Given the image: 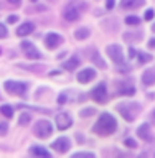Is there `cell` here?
Segmentation results:
<instances>
[{
  "instance_id": "3",
  "label": "cell",
  "mask_w": 155,
  "mask_h": 158,
  "mask_svg": "<svg viewBox=\"0 0 155 158\" xmlns=\"http://www.w3.org/2000/svg\"><path fill=\"white\" fill-rule=\"evenodd\" d=\"M117 110L127 122H132V120H136L137 114L140 112V104H137V102H132V104L121 102V104H117Z\"/></svg>"
},
{
  "instance_id": "6",
  "label": "cell",
  "mask_w": 155,
  "mask_h": 158,
  "mask_svg": "<svg viewBox=\"0 0 155 158\" xmlns=\"http://www.w3.org/2000/svg\"><path fill=\"white\" fill-rule=\"evenodd\" d=\"M22 49L25 51V56L30 58V59H40L41 58V53L38 51V48L35 46L32 41H28V40L22 41Z\"/></svg>"
},
{
  "instance_id": "22",
  "label": "cell",
  "mask_w": 155,
  "mask_h": 158,
  "mask_svg": "<svg viewBox=\"0 0 155 158\" xmlns=\"http://www.w3.org/2000/svg\"><path fill=\"white\" fill-rule=\"evenodd\" d=\"M144 35L139 31V33H126L124 35V40H127V41H140V38Z\"/></svg>"
},
{
  "instance_id": "8",
  "label": "cell",
  "mask_w": 155,
  "mask_h": 158,
  "mask_svg": "<svg viewBox=\"0 0 155 158\" xmlns=\"http://www.w3.org/2000/svg\"><path fill=\"white\" fill-rule=\"evenodd\" d=\"M63 41H64L63 36H61V35H58V33H48L46 36H45V44H46V48H48V49L58 48Z\"/></svg>"
},
{
  "instance_id": "40",
  "label": "cell",
  "mask_w": 155,
  "mask_h": 158,
  "mask_svg": "<svg viewBox=\"0 0 155 158\" xmlns=\"http://www.w3.org/2000/svg\"><path fill=\"white\" fill-rule=\"evenodd\" d=\"M152 30H153V31H155V23H153V25H152Z\"/></svg>"
},
{
  "instance_id": "35",
  "label": "cell",
  "mask_w": 155,
  "mask_h": 158,
  "mask_svg": "<svg viewBox=\"0 0 155 158\" xmlns=\"http://www.w3.org/2000/svg\"><path fill=\"white\" fill-rule=\"evenodd\" d=\"M137 56V51H136V49H134V48H129V58H136Z\"/></svg>"
},
{
  "instance_id": "5",
  "label": "cell",
  "mask_w": 155,
  "mask_h": 158,
  "mask_svg": "<svg viewBox=\"0 0 155 158\" xmlns=\"http://www.w3.org/2000/svg\"><path fill=\"white\" fill-rule=\"evenodd\" d=\"M33 133L38 138H48L53 133V125L48 120H38L33 127Z\"/></svg>"
},
{
  "instance_id": "41",
  "label": "cell",
  "mask_w": 155,
  "mask_h": 158,
  "mask_svg": "<svg viewBox=\"0 0 155 158\" xmlns=\"http://www.w3.org/2000/svg\"><path fill=\"white\" fill-rule=\"evenodd\" d=\"M0 53H2V49H0Z\"/></svg>"
},
{
  "instance_id": "39",
  "label": "cell",
  "mask_w": 155,
  "mask_h": 158,
  "mask_svg": "<svg viewBox=\"0 0 155 158\" xmlns=\"http://www.w3.org/2000/svg\"><path fill=\"white\" fill-rule=\"evenodd\" d=\"M152 118H153V122H155V110L152 112Z\"/></svg>"
},
{
  "instance_id": "16",
  "label": "cell",
  "mask_w": 155,
  "mask_h": 158,
  "mask_svg": "<svg viewBox=\"0 0 155 158\" xmlns=\"http://www.w3.org/2000/svg\"><path fill=\"white\" fill-rule=\"evenodd\" d=\"M89 56H91V61L94 63V64H96V66L97 68H106V61H104V59L101 58V54H99L97 53V49H89Z\"/></svg>"
},
{
  "instance_id": "17",
  "label": "cell",
  "mask_w": 155,
  "mask_h": 158,
  "mask_svg": "<svg viewBox=\"0 0 155 158\" xmlns=\"http://www.w3.org/2000/svg\"><path fill=\"white\" fill-rule=\"evenodd\" d=\"M145 3V0H121V7L126 8V10H134V8H139Z\"/></svg>"
},
{
  "instance_id": "10",
  "label": "cell",
  "mask_w": 155,
  "mask_h": 158,
  "mask_svg": "<svg viewBox=\"0 0 155 158\" xmlns=\"http://www.w3.org/2000/svg\"><path fill=\"white\" fill-rule=\"evenodd\" d=\"M51 147L58 153H66L69 150V147H71V142H69V138H66V137H59V138H56V140L53 142Z\"/></svg>"
},
{
  "instance_id": "36",
  "label": "cell",
  "mask_w": 155,
  "mask_h": 158,
  "mask_svg": "<svg viewBox=\"0 0 155 158\" xmlns=\"http://www.w3.org/2000/svg\"><path fill=\"white\" fill-rule=\"evenodd\" d=\"M17 20H18V17H17V15H10V17L7 18V22H8V23H15Z\"/></svg>"
},
{
  "instance_id": "25",
  "label": "cell",
  "mask_w": 155,
  "mask_h": 158,
  "mask_svg": "<svg viewBox=\"0 0 155 158\" xmlns=\"http://www.w3.org/2000/svg\"><path fill=\"white\" fill-rule=\"evenodd\" d=\"M126 23H127V25H132V27H136V25L140 23V18H139V17H134V15H131V17H127V18H126Z\"/></svg>"
},
{
  "instance_id": "19",
  "label": "cell",
  "mask_w": 155,
  "mask_h": 158,
  "mask_svg": "<svg viewBox=\"0 0 155 158\" xmlns=\"http://www.w3.org/2000/svg\"><path fill=\"white\" fill-rule=\"evenodd\" d=\"M30 153L35 156H43V158H50L51 156V153H50L48 150H45L43 147H32L30 148Z\"/></svg>"
},
{
  "instance_id": "38",
  "label": "cell",
  "mask_w": 155,
  "mask_h": 158,
  "mask_svg": "<svg viewBox=\"0 0 155 158\" xmlns=\"http://www.w3.org/2000/svg\"><path fill=\"white\" fill-rule=\"evenodd\" d=\"M149 48H155V38H152L150 41H149Z\"/></svg>"
},
{
  "instance_id": "15",
  "label": "cell",
  "mask_w": 155,
  "mask_h": 158,
  "mask_svg": "<svg viewBox=\"0 0 155 158\" xmlns=\"http://www.w3.org/2000/svg\"><path fill=\"white\" fill-rule=\"evenodd\" d=\"M63 18L68 20V22H74V20H78V18H79V8H76V7H68V8H64Z\"/></svg>"
},
{
  "instance_id": "29",
  "label": "cell",
  "mask_w": 155,
  "mask_h": 158,
  "mask_svg": "<svg viewBox=\"0 0 155 158\" xmlns=\"http://www.w3.org/2000/svg\"><path fill=\"white\" fill-rule=\"evenodd\" d=\"M126 147L129 148H137V142L134 138H126Z\"/></svg>"
},
{
  "instance_id": "34",
  "label": "cell",
  "mask_w": 155,
  "mask_h": 158,
  "mask_svg": "<svg viewBox=\"0 0 155 158\" xmlns=\"http://www.w3.org/2000/svg\"><path fill=\"white\" fill-rule=\"evenodd\" d=\"M114 5H116V0H106V7H107L109 10H112Z\"/></svg>"
},
{
  "instance_id": "32",
  "label": "cell",
  "mask_w": 155,
  "mask_h": 158,
  "mask_svg": "<svg viewBox=\"0 0 155 158\" xmlns=\"http://www.w3.org/2000/svg\"><path fill=\"white\" fill-rule=\"evenodd\" d=\"M153 15H155V12H153L152 8H149L147 12H145V20H152V18H153Z\"/></svg>"
},
{
  "instance_id": "31",
  "label": "cell",
  "mask_w": 155,
  "mask_h": 158,
  "mask_svg": "<svg viewBox=\"0 0 155 158\" xmlns=\"http://www.w3.org/2000/svg\"><path fill=\"white\" fill-rule=\"evenodd\" d=\"M7 35H8V31H7V27L0 23V38H5Z\"/></svg>"
},
{
  "instance_id": "23",
  "label": "cell",
  "mask_w": 155,
  "mask_h": 158,
  "mask_svg": "<svg viewBox=\"0 0 155 158\" xmlns=\"http://www.w3.org/2000/svg\"><path fill=\"white\" fill-rule=\"evenodd\" d=\"M137 58H139V63H150L152 61V56H150V54H149V53H137Z\"/></svg>"
},
{
  "instance_id": "13",
  "label": "cell",
  "mask_w": 155,
  "mask_h": 158,
  "mask_svg": "<svg viewBox=\"0 0 155 158\" xmlns=\"http://www.w3.org/2000/svg\"><path fill=\"white\" fill-rule=\"evenodd\" d=\"M116 89H117V94H121V96H134L136 94V87H134V84L129 82L127 86H124L122 82H116Z\"/></svg>"
},
{
  "instance_id": "33",
  "label": "cell",
  "mask_w": 155,
  "mask_h": 158,
  "mask_svg": "<svg viewBox=\"0 0 155 158\" xmlns=\"http://www.w3.org/2000/svg\"><path fill=\"white\" fill-rule=\"evenodd\" d=\"M66 94H59V96H58V104H64V102H66Z\"/></svg>"
},
{
  "instance_id": "37",
  "label": "cell",
  "mask_w": 155,
  "mask_h": 158,
  "mask_svg": "<svg viewBox=\"0 0 155 158\" xmlns=\"http://www.w3.org/2000/svg\"><path fill=\"white\" fill-rule=\"evenodd\" d=\"M8 2L12 3L13 7H18V5H20V0H8Z\"/></svg>"
},
{
  "instance_id": "24",
  "label": "cell",
  "mask_w": 155,
  "mask_h": 158,
  "mask_svg": "<svg viewBox=\"0 0 155 158\" xmlns=\"http://www.w3.org/2000/svg\"><path fill=\"white\" fill-rule=\"evenodd\" d=\"M0 112H2L5 117H8V118L13 117V109H12V106H2V107H0Z\"/></svg>"
},
{
  "instance_id": "14",
  "label": "cell",
  "mask_w": 155,
  "mask_h": 158,
  "mask_svg": "<svg viewBox=\"0 0 155 158\" xmlns=\"http://www.w3.org/2000/svg\"><path fill=\"white\" fill-rule=\"evenodd\" d=\"M142 84L144 86H153L155 84V68H149L142 74Z\"/></svg>"
},
{
  "instance_id": "20",
  "label": "cell",
  "mask_w": 155,
  "mask_h": 158,
  "mask_svg": "<svg viewBox=\"0 0 155 158\" xmlns=\"http://www.w3.org/2000/svg\"><path fill=\"white\" fill-rule=\"evenodd\" d=\"M79 63H81V61H79V58L78 56H73L69 61H66V63L63 64V68L66 69V71H74L76 66H79Z\"/></svg>"
},
{
  "instance_id": "7",
  "label": "cell",
  "mask_w": 155,
  "mask_h": 158,
  "mask_svg": "<svg viewBox=\"0 0 155 158\" xmlns=\"http://www.w3.org/2000/svg\"><path fill=\"white\" fill-rule=\"evenodd\" d=\"M91 97H93L96 102H99V104L106 102V101H107V89H106V84H104V82L97 84V86L91 91Z\"/></svg>"
},
{
  "instance_id": "21",
  "label": "cell",
  "mask_w": 155,
  "mask_h": 158,
  "mask_svg": "<svg viewBox=\"0 0 155 158\" xmlns=\"http://www.w3.org/2000/svg\"><path fill=\"white\" fill-rule=\"evenodd\" d=\"M89 35H91V31H89V28L86 27H81V28H78L76 31H74V38L76 40H86Z\"/></svg>"
},
{
  "instance_id": "30",
  "label": "cell",
  "mask_w": 155,
  "mask_h": 158,
  "mask_svg": "<svg viewBox=\"0 0 155 158\" xmlns=\"http://www.w3.org/2000/svg\"><path fill=\"white\" fill-rule=\"evenodd\" d=\"M8 132V125L5 122H0V135H5Z\"/></svg>"
},
{
  "instance_id": "2",
  "label": "cell",
  "mask_w": 155,
  "mask_h": 158,
  "mask_svg": "<svg viewBox=\"0 0 155 158\" xmlns=\"http://www.w3.org/2000/svg\"><path fill=\"white\" fill-rule=\"evenodd\" d=\"M107 54H109V58L117 64L119 71L126 73V71L131 69L126 64V61H124V54H122V46H121V44H109V46H107Z\"/></svg>"
},
{
  "instance_id": "4",
  "label": "cell",
  "mask_w": 155,
  "mask_h": 158,
  "mask_svg": "<svg viewBox=\"0 0 155 158\" xmlns=\"http://www.w3.org/2000/svg\"><path fill=\"white\" fill-rule=\"evenodd\" d=\"M3 87L7 89L8 94H13V96H20L23 97L27 94V84L25 82H20V81H5Z\"/></svg>"
},
{
  "instance_id": "1",
  "label": "cell",
  "mask_w": 155,
  "mask_h": 158,
  "mask_svg": "<svg viewBox=\"0 0 155 158\" xmlns=\"http://www.w3.org/2000/svg\"><path fill=\"white\" fill-rule=\"evenodd\" d=\"M93 130L101 137L112 135V133L117 130V120L111 115V114L104 112V114H101V117H99V120L96 122V125H94Z\"/></svg>"
},
{
  "instance_id": "9",
  "label": "cell",
  "mask_w": 155,
  "mask_h": 158,
  "mask_svg": "<svg viewBox=\"0 0 155 158\" xmlns=\"http://www.w3.org/2000/svg\"><path fill=\"white\" fill-rule=\"evenodd\" d=\"M71 123H73V118L69 114L66 112H61V114H58L56 115V125L59 130H66V128L71 127Z\"/></svg>"
},
{
  "instance_id": "18",
  "label": "cell",
  "mask_w": 155,
  "mask_h": 158,
  "mask_svg": "<svg viewBox=\"0 0 155 158\" xmlns=\"http://www.w3.org/2000/svg\"><path fill=\"white\" fill-rule=\"evenodd\" d=\"M33 30H35V25L32 22H27V23H23L22 27H18L17 35H18V36H27V35L33 33Z\"/></svg>"
},
{
  "instance_id": "27",
  "label": "cell",
  "mask_w": 155,
  "mask_h": 158,
  "mask_svg": "<svg viewBox=\"0 0 155 158\" xmlns=\"http://www.w3.org/2000/svg\"><path fill=\"white\" fill-rule=\"evenodd\" d=\"M81 156H88V158H93L94 155L91 152H79V153H74L73 158H81Z\"/></svg>"
},
{
  "instance_id": "26",
  "label": "cell",
  "mask_w": 155,
  "mask_h": 158,
  "mask_svg": "<svg viewBox=\"0 0 155 158\" xmlns=\"http://www.w3.org/2000/svg\"><path fill=\"white\" fill-rule=\"evenodd\" d=\"M30 114H22V115H20V120H18V123L20 125H27V123H30Z\"/></svg>"
},
{
  "instance_id": "11",
  "label": "cell",
  "mask_w": 155,
  "mask_h": 158,
  "mask_svg": "<svg viewBox=\"0 0 155 158\" xmlns=\"http://www.w3.org/2000/svg\"><path fill=\"white\" fill-rule=\"evenodd\" d=\"M94 77H96V71H94L93 68H86V69H83V71L78 73V81L81 84H86L89 81H93Z\"/></svg>"
},
{
  "instance_id": "12",
  "label": "cell",
  "mask_w": 155,
  "mask_h": 158,
  "mask_svg": "<svg viewBox=\"0 0 155 158\" xmlns=\"http://www.w3.org/2000/svg\"><path fill=\"white\" fill-rule=\"evenodd\" d=\"M137 135L140 137L142 140H145V142H152L153 140V135L150 133V125H149V123H142V125L137 128Z\"/></svg>"
},
{
  "instance_id": "42",
  "label": "cell",
  "mask_w": 155,
  "mask_h": 158,
  "mask_svg": "<svg viewBox=\"0 0 155 158\" xmlns=\"http://www.w3.org/2000/svg\"><path fill=\"white\" fill-rule=\"evenodd\" d=\"M33 2H35V0H33Z\"/></svg>"
},
{
  "instance_id": "28",
  "label": "cell",
  "mask_w": 155,
  "mask_h": 158,
  "mask_svg": "<svg viewBox=\"0 0 155 158\" xmlns=\"http://www.w3.org/2000/svg\"><path fill=\"white\" fill-rule=\"evenodd\" d=\"M94 112H96V110L91 109V107H89V109H83V110H81V117H89V115H93Z\"/></svg>"
}]
</instances>
